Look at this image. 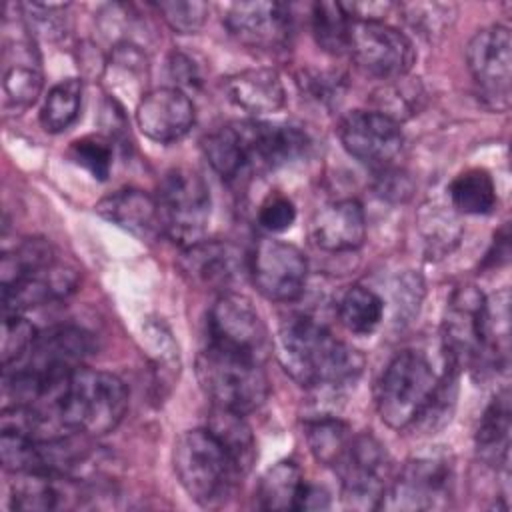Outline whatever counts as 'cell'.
I'll use <instances>...</instances> for the list:
<instances>
[{
  "label": "cell",
  "mask_w": 512,
  "mask_h": 512,
  "mask_svg": "<svg viewBox=\"0 0 512 512\" xmlns=\"http://www.w3.org/2000/svg\"><path fill=\"white\" fill-rule=\"evenodd\" d=\"M278 356L284 370L306 388H342L352 384L364 368V356L318 320L296 314L282 322Z\"/></svg>",
  "instance_id": "1"
},
{
  "label": "cell",
  "mask_w": 512,
  "mask_h": 512,
  "mask_svg": "<svg viewBox=\"0 0 512 512\" xmlns=\"http://www.w3.org/2000/svg\"><path fill=\"white\" fill-rule=\"evenodd\" d=\"M32 406L48 414L62 430L94 438L112 432L122 422L128 390L118 376L80 366Z\"/></svg>",
  "instance_id": "2"
},
{
  "label": "cell",
  "mask_w": 512,
  "mask_h": 512,
  "mask_svg": "<svg viewBox=\"0 0 512 512\" xmlns=\"http://www.w3.org/2000/svg\"><path fill=\"white\" fill-rule=\"evenodd\" d=\"M92 334L78 326H54L38 334L28 352L4 368V396L16 404H36L92 354Z\"/></svg>",
  "instance_id": "3"
},
{
  "label": "cell",
  "mask_w": 512,
  "mask_h": 512,
  "mask_svg": "<svg viewBox=\"0 0 512 512\" xmlns=\"http://www.w3.org/2000/svg\"><path fill=\"white\" fill-rule=\"evenodd\" d=\"M450 364L444 378H438L422 352L402 350L386 366L376 386V408L382 422L404 430L448 402V388L454 386Z\"/></svg>",
  "instance_id": "4"
},
{
  "label": "cell",
  "mask_w": 512,
  "mask_h": 512,
  "mask_svg": "<svg viewBox=\"0 0 512 512\" xmlns=\"http://www.w3.org/2000/svg\"><path fill=\"white\" fill-rule=\"evenodd\" d=\"M308 146V134L294 124L240 120L220 126V156L232 180L286 166Z\"/></svg>",
  "instance_id": "5"
},
{
  "label": "cell",
  "mask_w": 512,
  "mask_h": 512,
  "mask_svg": "<svg viewBox=\"0 0 512 512\" xmlns=\"http://www.w3.org/2000/svg\"><path fill=\"white\" fill-rule=\"evenodd\" d=\"M196 376L212 406L238 414L254 412L270 394L260 360L214 344H206L198 354Z\"/></svg>",
  "instance_id": "6"
},
{
  "label": "cell",
  "mask_w": 512,
  "mask_h": 512,
  "mask_svg": "<svg viewBox=\"0 0 512 512\" xmlns=\"http://www.w3.org/2000/svg\"><path fill=\"white\" fill-rule=\"evenodd\" d=\"M174 472L186 494L202 506L224 502L244 478L208 428H194L174 442Z\"/></svg>",
  "instance_id": "7"
},
{
  "label": "cell",
  "mask_w": 512,
  "mask_h": 512,
  "mask_svg": "<svg viewBox=\"0 0 512 512\" xmlns=\"http://www.w3.org/2000/svg\"><path fill=\"white\" fill-rule=\"evenodd\" d=\"M162 232L182 248L206 238L210 222V190L200 174L190 168L168 170L156 194Z\"/></svg>",
  "instance_id": "8"
},
{
  "label": "cell",
  "mask_w": 512,
  "mask_h": 512,
  "mask_svg": "<svg viewBox=\"0 0 512 512\" xmlns=\"http://www.w3.org/2000/svg\"><path fill=\"white\" fill-rule=\"evenodd\" d=\"M342 480V500L354 510H376L390 486V456L370 432L354 434L352 442L334 466Z\"/></svg>",
  "instance_id": "9"
},
{
  "label": "cell",
  "mask_w": 512,
  "mask_h": 512,
  "mask_svg": "<svg viewBox=\"0 0 512 512\" xmlns=\"http://www.w3.org/2000/svg\"><path fill=\"white\" fill-rule=\"evenodd\" d=\"M468 70L478 98L496 112L510 108L512 80V38L502 24L478 30L466 48Z\"/></svg>",
  "instance_id": "10"
},
{
  "label": "cell",
  "mask_w": 512,
  "mask_h": 512,
  "mask_svg": "<svg viewBox=\"0 0 512 512\" xmlns=\"http://www.w3.org/2000/svg\"><path fill=\"white\" fill-rule=\"evenodd\" d=\"M454 494V470L446 456H418L404 464L390 482L380 508L390 510H440Z\"/></svg>",
  "instance_id": "11"
},
{
  "label": "cell",
  "mask_w": 512,
  "mask_h": 512,
  "mask_svg": "<svg viewBox=\"0 0 512 512\" xmlns=\"http://www.w3.org/2000/svg\"><path fill=\"white\" fill-rule=\"evenodd\" d=\"M76 286V268L52 252L2 278L4 314H22L24 310L66 298Z\"/></svg>",
  "instance_id": "12"
},
{
  "label": "cell",
  "mask_w": 512,
  "mask_h": 512,
  "mask_svg": "<svg viewBox=\"0 0 512 512\" xmlns=\"http://www.w3.org/2000/svg\"><path fill=\"white\" fill-rule=\"evenodd\" d=\"M348 52L362 70L384 80L406 76L416 62L412 40L384 20H352Z\"/></svg>",
  "instance_id": "13"
},
{
  "label": "cell",
  "mask_w": 512,
  "mask_h": 512,
  "mask_svg": "<svg viewBox=\"0 0 512 512\" xmlns=\"http://www.w3.org/2000/svg\"><path fill=\"white\" fill-rule=\"evenodd\" d=\"M208 344L252 356L260 362L270 352L264 320L252 302L236 292H222L208 312Z\"/></svg>",
  "instance_id": "14"
},
{
  "label": "cell",
  "mask_w": 512,
  "mask_h": 512,
  "mask_svg": "<svg viewBox=\"0 0 512 512\" xmlns=\"http://www.w3.org/2000/svg\"><path fill=\"white\" fill-rule=\"evenodd\" d=\"M446 358L454 368L484 362L486 298L476 286L452 292L442 324Z\"/></svg>",
  "instance_id": "15"
},
{
  "label": "cell",
  "mask_w": 512,
  "mask_h": 512,
  "mask_svg": "<svg viewBox=\"0 0 512 512\" xmlns=\"http://www.w3.org/2000/svg\"><path fill=\"white\" fill-rule=\"evenodd\" d=\"M248 268L258 292L274 302H292L308 278V260L304 252L284 240L262 238L248 260Z\"/></svg>",
  "instance_id": "16"
},
{
  "label": "cell",
  "mask_w": 512,
  "mask_h": 512,
  "mask_svg": "<svg viewBox=\"0 0 512 512\" xmlns=\"http://www.w3.org/2000/svg\"><path fill=\"white\" fill-rule=\"evenodd\" d=\"M344 150L372 168H388L404 146V134L396 120L376 110H354L338 128Z\"/></svg>",
  "instance_id": "17"
},
{
  "label": "cell",
  "mask_w": 512,
  "mask_h": 512,
  "mask_svg": "<svg viewBox=\"0 0 512 512\" xmlns=\"http://www.w3.org/2000/svg\"><path fill=\"white\" fill-rule=\"evenodd\" d=\"M224 24L242 46L276 52L292 38V14L280 2H236L228 8Z\"/></svg>",
  "instance_id": "18"
},
{
  "label": "cell",
  "mask_w": 512,
  "mask_h": 512,
  "mask_svg": "<svg viewBox=\"0 0 512 512\" xmlns=\"http://www.w3.org/2000/svg\"><path fill=\"white\" fill-rule=\"evenodd\" d=\"M42 90L40 56L32 32L20 22L16 36L4 34L2 48V98L6 110H24Z\"/></svg>",
  "instance_id": "19"
},
{
  "label": "cell",
  "mask_w": 512,
  "mask_h": 512,
  "mask_svg": "<svg viewBox=\"0 0 512 512\" xmlns=\"http://www.w3.org/2000/svg\"><path fill=\"white\" fill-rule=\"evenodd\" d=\"M196 118L188 94L176 86L154 88L142 96L136 108L140 132L160 144L176 142L188 134Z\"/></svg>",
  "instance_id": "20"
},
{
  "label": "cell",
  "mask_w": 512,
  "mask_h": 512,
  "mask_svg": "<svg viewBox=\"0 0 512 512\" xmlns=\"http://www.w3.org/2000/svg\"><path fill=\"white\" fill-rule=\"evenodd\" d=\"M312 240L326 252H350L364 244L366 216L354 198L334 200L322 206L312 218Z\"/></svg>",
  "instance_id": "21"
},
{
  "label": "cell",
  "mask_w": 512,
  "mask_h": 512,
  "mask_svg": "<svg viewBox=\"0 0 512 512\" xmlns=\"http://www.w3.org/2000/svg\"><path fill=\"white\" fill-rule=\"evenodd\" d=\"M182 268L192 280L224 290L242 276L244 260L234 244L204 238L202 242L184 248Z\"/></svg>",
  "instance_id": "22"
},
{
  "label": "cell",
  "mask_w": 512,
  "mask_h": 512,
  "mask_svg": "<svg viewBox=\"0 0 512 512\" xmlns=\"http://www.w3.org/2000/svg\"><path fill=\"white\" fill-rule=\"evenodd\" d=\"M96 212L104 220L142 240H152L162 234L156 198L138 188H122L104 196L96 204Z\"/></svg>",
  "instance_id": "23"
},
{
  "label": "cell",
  "mask_w": 512,
  "mask_h": 512,
  "mask_svg": "<svg viewBox=\"0 0 512 512\" xmlns=\"http://www.w3.org/2000/svg\"><path fill=\"white\" fill-rule=\"evenodd\" d=\"M80 488L70 474L62 472H18L12 484L14 510H56L74 506Z\"/></svg>",
  "instance_id": "24"
},
{
  "label": "cell",
  "mask_w": 512,
  "mask_h": 512,
  "mask_svg": "<svg viewBox=\"0 0 512 512\" xmlns=\"http://www.w3.org/2000/svg\"><path fill=\"white\" fill-rule=\"evenodd\" d=\"M224 90L230 102L250 114L276 112L286 102L284 84L272 68H250L232 74L226 78Z\"/></svg>",
  "instance_id": "25"
},
{
  "label": "cell",
  "mask_w": 512,
  "mask_h": 512,
  "mask_svg": "<svg viewBox=\"0 0 512 512\" xmlns=\"http://www.w3.org/2000/svg\"><path fill=\"white\" fill-rule=\"evenodd\" d=\"M206 428L218 438V442L230 454L238 472L246 476L256 460V440L250 426L244 420V414L212 406Z\"/></svg>",
  "instance_id": "26"
},
{
  "label": "cell",
  "mask_w": 512,
  "mask_h": 512,
  "mask_svg": "<svg viewBox=\"0 0 512 512\" xmlns=\"http://www.w3.org/2000/svg\"><path fill=\"white\" fill-rule=\"evenodd\" d=\"M306 484L300 468L290 460H282L264 472L256 496L266 510H298Z\"/></svg>",
  "instance_id": "27"
},
{
  "label": "cell",
  "mask_w": 512,
  "mask_h": 512,
  "mask_svg": "<svg viewBox=\"0 0 512 512\" xmlns=\"http://www.w3.org/2000/svg\"><path fill=\"white\" fill-rule=\"evenodd\" d=\"M476 446L484 460L496 464H508V446H510V396L508 390H502L494 396L486 408L478 432Z\"/></svg>",
  "instance_id": "28"
},
{
  "label": "cell",
  "mask_w": 512,
  "mask_h": 512,
  "mask_svg": "<svg viewBox=\"0 0 512 512\" xmlns=\"http://www.w3.org/2000/svg\"><path fill=\"white\" fill-rule=\"evenodd\" d=\"M452 206L462 214H490L496 206V184L488 170L468 168L448 186Z\"/></svg>",
  "instance_id": "29"
},
{
  "label": "cell",
  "mask_w": 512,
  "mask_h": 512,
  "mask_svg": "<svg viewBox=\"0 0 512 512\" xmlns=\"http://www.w3.org/2000/svg\"><path fill=\"white\" fill-rule=\"evenodd\" d=\"M304 430H306L304 434H306V442L312 456L322 466H330V468H334L342 460L354 436L348 424H344L340 418L330 414H322L318 418L306 420Z\"/></svg>",
  "instance_id": "30"
},
{
  "label": "cell",
  "mask_w": 512,
  "mask_h": 512,
  "mask_svg": "<svg viewBox=\"0 0 512 512\" xmlns=\"http://www.w3.org/2000/svg\"><path fill=\"white\" fill-rule=\"evenodd\" d=\"M82 106V82L78 78H66L52 86L48 92L42 110H40V124L46 132L58 134L68 130Z\"/></svg>",
  "instance_id": "31"
},
{
  "label": "cell",
  "mask_w": 512,
  "mask_h": 512,
  "mask_svg": "<svg viewBox=\"0 0 512 512\" xmlns=\"http://www.w3.org/2000/svg\"><path fill=\"white\" fill-rule=\"evenodd\" d=\"M384 314L382 298L366 288V286H352L344 292L338 304L340 322L346 330L354 334H370L378 328Z\"/></svg>",
  "instance_id": "32"
},
{
  "label": "cell",
  "mask_w": 512,
  "mask_h": 512,
  "mask_svg": "<svg viewBox=\"0 0 512 512\" xmlns=\"http://www.w3.org/2000/svg\"><path fill=\"white\" fill-rule=\"evenodd\" d=\"M352 18L342 2H316L312 6V34L316 44L330 54L348 52Z\"/></svg>",
  "instance_id": "33"
},
{
  "label": "cell",
  "mask_w": 512,
  "mask_h": 512,
  "mask_svg": "<svg viewBox=\"0 0 512 512\" xmlns=\"http://www.w3.org/2000/svg\"><path fill=\"white\" fill-rule=\"evenodd\" d=\"M390 84L382 86L378 92H376V104H378V110L380 114L392 118V120H402V118H408L412 116L420 106H418V100L422 98V88L420 84L416 82H408L406 76H400V78H392L388 80Z\"/></svg>",
  "instance_id": "34"
},
{
  "label": "cell",
  "mask_w": 512,
  "mask_h": 512,
  "mask_svg": "<svg viewBox=\"0 0 512 512\" xmlns=\"http://www.w3.org/2000/svg\"><path fill=\"white\" fill-rule=\"evenodd\" d=\"M144 338L148 340V348L154 350L150 356L154 360L160 384H166L178 374L180 368L178 346L162 322H148L144 328Z\"/></svg>",
  "instance_id": "35"
},
{
  "label": "cell",
  "mask_w": 512,
  "mask_h": 512,
  "mask_svg": "<svg viewBox=\"0 0 512 512\" xmlns=\"http://www.w3.org/2000/svg\"><path fill=\"white\" fill-rule=\"evenodd\" d=\"M70 158L96 180H106L112 170V144L102 136H84L72 142Z\"/></svg>",
  "instance_id": "36"
},
{
  "label": "cell",
  "mask_w": 512,
  "mask_h": 512,
  "mask_svg": "<svg viewBox=\"0 0 512 512\" xmlns=\"http://www.w3.org/2000/svg\"><path fill=\"white\" fill-rule=\"evenodd\" d=\"M34 326L22 314H4L2 320V342H0V356L2 368L12 366L18 362L36 338Z\"/></svg>",
  "instance_id": "37"
},
{
  "label": "cell",
  "mask_w": 512,
  "mask_h": 512,
  "mask_svg": "<svg viewBox=\"0 0 512 512\" xmlns=\"http://www.w3.org/2000/svg\"><path fill=\"white\" fill-rule=\"evenodd\" d=\"M156 8L166 20V24L180 34H194L208 20V4L200 0L158 2Z\"/></svg>",
  "instance_id": "38"
},
{
  "label": "cell",
  "mask_w": 512,
  "mask_h": 512,
  "mask_svg": "<svg viewBox=\"0 0 512 512\" xmlns=\"http://www.w3.org/2000/svg\"><path fill=\"white\" fill-rule=\"evenodd\" d=\"M296 220V208H294V202L276 192V194H270L262 204H260V210H258V222L264 230L268 232H284L288 230Z\"/></svg>",
  "instance_id": "39"
},
{
  "label": "cell",
  "mask_w": 512,
  "mask_h": 512,
  "mask_svg": "<svg viewBox=\"0 0 512 512\" xmlns=\"http://www.w3.org/2000/svg\"><path fill=\"white\" fill-rule=\"evenodd\" d=\"M168 68H170V76L174 78V82H178L176 88H180V86L194 88L200 84L198 66L186 54H172L168 60Z\"/></svg>",
  "instance_id": "40"
},
{
  "label": "cell",
  "mask_w": 512,
  "mask_h": 512,
  "mask_svg": "<svg viewBox=\"0 0 512 512\" xmlns=\"http://www.w3.org/2000/svg\"><path fill=\"white\" fill-rule=\"evenodd\" d=\"M304 80L310 92L320 102H328L340 94V78L334 74H312V76H306Z\"/></svg>",
  "instance_id": "41"
},
{
  "label": "cell",
  "mask_w": 512,
  "mask_h": 512,
  "mask_svg": "<svg viewBox=\"0 0 512 512\" xmlns=\"http://www.w3.org/2000/svg\"><path fill=\"white\" fill-rule=\"evenodd\" d=\"M330 506V496L324 488L306 484L304 494L300 498V508L298 510H324Z\"/></svg>",
  "instance_id": "42"
},
{
  "label": "cell",
  "mask_w": 512,
  "mask_h": 512,
  "mask_svg": "<svg viewBox=\"0 0 512 512\" xmlns=\"http://www.w3.org/2000/svg\"><path fill=\"white\" fill-rule=\"evenodd\" d=\"M508 226H504L498 234H496V242L492 246V250L488 252L484 264H502L508 260V254H510V246H508Z\"/></svg>",
  "instance_id": "43"
}]
</instances>
